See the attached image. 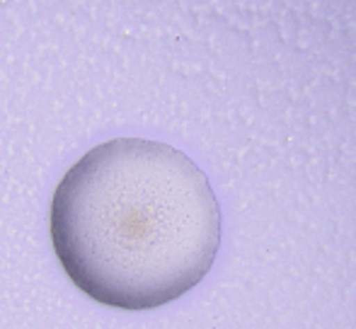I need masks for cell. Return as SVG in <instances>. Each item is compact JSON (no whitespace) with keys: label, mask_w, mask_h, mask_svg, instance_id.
<instances>
[{"label":"cell","mask_w":356,"mask_h":329,"mask_svg":"<svg viewBox=\"0 0 356 329\" xmlns=\"http://www.w3.org/2000/svg\"><path fill=\"white\" fill-rule=\"evenodd\" d=\"M51 242L85 296L119 310H153L209 273L220 247V206L182 151L112 138L61 177Z\"/></svg>","instance_id":"1"}]
</instances>
